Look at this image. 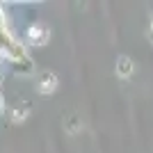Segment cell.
Instances as JSON below:
<instances>
[{
    "label": "cell",
    "mask_w": 153,
    "mask_h": 153,
    "mask_svg": "<svg viewBox=\"0 0 153 153\" xmlns=\"http://www.w3.org/2000/svg\"><path fill=\"white\" fill-rule=\"evenodd\" d=\"M149 41L153 44V16H151V21H149Z\"/></svg>",
    "instance_id": "cell-6"
},
{
    "label": "cell",
    "mask_w": 153,
    "mask_h": 153,
    "mask_svg": "<svg viewBox=\"0 0 153 153\" xmlns=\"http://www.w3.org/2000/svg\"><path fill=\"white\" fill-rule=\"evenodd\" d=\"M27 114H30V105L27 103H19V105L12 108V121L14 123H21L23 119H27Z\"/></svg>",
    "instance_id": "cell-4"
},
{
    "label": "cell",
    "mask_w": 153,
    "mask_h": 153,
    "mask_svg": "<svg viewBox=\"0 0 153 153\" xmlns=\"http://www.w3.org/2000/svg\"><path fill=\"white\" fill-rule=\"evenodd\" d=\"M66 123H69V126H66V130H69L71 135L73 133H78V130H80V121H78V117H69V119H66Z\"/></svg>",
    "instance_id": "cell-5"
},
{
    "label": "cell",
    "mask_w": 153,
    "mask_h": 153,
    "mask_svg": "<svg viewBox=\"0 0 153 153\" xmlns=\"http://www.w3.org/2000/svg\"><path fill=\"white\" fill-rule=\"evenodd\" d=\"M27 44L34 46V48H39V46H46V41L51 39V30L46 25H41V23H32L30 27H27Z\"/></svg>",
    "instance_id": "cell-1"
},
{
    "label": "cell",
    "mask_w": 153,
    "mask_h": 153,
    "mask_svg": "<svg viewBox=\"0 0 153 153\" xmlns=\"http://www.w3.org/2000/svg\"><path fill=\"white\" fill-rule=\"evenodd\" d=\"M55 89H57V76L48 69L41 71V73H39V80H37V91L41 96H51Z\"/></svg>",
    "instance_id": "cell-2"
},
{
    "label": "cell",
    "mask_w": 153,
    "mask_h": 153,
    "mask_svg": "<svg viewBox=\"0 0 153 153\" xmlns=\"http://www.w3.org/2000/svg\"><path fill=\"white\" fill-rule=\"evenodd\" d=\"M133 71H135V64L128 55H119V57H117V76L119 78L128 80V78L133 76Z\"/></svg>",
    "instance_id": "cell-3"
}]
</instances>
